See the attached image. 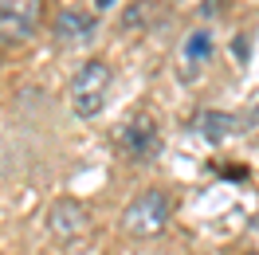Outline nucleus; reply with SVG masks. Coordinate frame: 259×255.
<instances>
[{"mask_svg": "<svg viewBox=\"0 0 259 255\" xmlns=\"http://www.w3.org/2000/svg\"><path fill=\"white\" fill-rule=\"evenodd\" d=\"M98 4H110V0H98Z\"/></svg>", "mask_w": 259, "mask_h": 255, "instance_id": "9", "label": "nucleus"}, {"mask_svg": "<svg viewBox=\"0 0 259 255\" xmlns=\"http://www.w3.org/2000/svg\"><path fill=\"white\" fill-rule=\"evenodd\" d=\"M118 142L126 149L134 161H153L157 157V149H161V138H157V122L149 118V114H138V118H130L122 134H118Z\"/></svg>", "mask_w": 259, "mask_h": 255, "instance_id": "5", "label": "nucleus"}, {"mask_svg": "<svg viewBox=\"0 0 259 255\" xmlns=\"http://www.w3.org/2000/svg\"><path fill=\"white\" fill-rule=\"evenodd\" d=\"M35 28V4L32 0H0V48L24 44Z\"/></svg>", "mask_w": 259, "mask_h": 255, "instance_id": "3", "label": "nucleus"}, {"mask_svg": "<svg viewBox=\"0 0 259 255\" xmlns=\"http://www.w3.org/2000/svg\"><path fill=\"white\" fill-rule=\"evenodd\" d=\"M185 55H189V59H196V63H200V59H208V55H212V39H208V32H193V35H189Z\"/></svg>", "mask_w": 259, "mask_h": 255, "instance_id": "8", "label": "nucleus"}, {"mask_svg": "<svg viewBox=\"0 0 259 255\" xmlns=\"http://www.w3.org/2000/svg\"><path fill=\"white\" fill-rule=\"evenodd\" d=\"M169 224V196L161 189H146L138 192L130 208L122 212V228H126L130 236L138 239H149V236H161V228Z\"/></svg>", "mask_w": 259, "mask_h": 255, "instance_id": "2", "label": "nucleus"}, {"mask_svg": "<svg viewBox=\"0 0 259 255\" xmlns=\"http://www.w3.org/2000/svg\"><path fill=\"white\" fill-rule=\"evenodd\" d=\"M106 91H110V67L102 59H87V63L75 71V79L67 87V98H71V110L79 118H95L106 102Z\"/></svg>", "mask_w": 259, "mask_h": 255, "instance_id": "1", "label": "nucleus"}, {"mask_svg": "<svg viewBox=\"0 0 259 255\" xmlns=\"http://www.w3.org/2000/svg\"><path fill=\"white\" fill-rule=\"evenodd\" d=\"M87 228H91V212H87L82 200H75V196H59V200L48 208V232L55 239H79Z\"/></svg>", "mask_w": 259, "mask_h": 255, "instance_id": "4", "label": "nucleus"}, {"mask_svg": "<svg viewBox=\"0 0 259 255\" xmlns=\"http://www.w3.org/2000/svg\"><path fill=\"white\" fill-rule=\"evenodd\" d=\"M232 114H220V110H208L200 118V130H204V138L208 142H224V134H232Z\"/></svg>", "mask_w": 259, "mask_h": 255, "instance_id": "7", "label": "nucleus"}, {"mask_svg": "<svg viewBox=\"0 0 259 255\" xmlns=\"http://www.w3.org/2000/svg\"><path fill=\"white\" fill-rule=\"evenodd\" d=\"M55 35H59V39H91V35H95V20L75 12V8H63V12L55 16Z\"/></svg>", "mask_w": 259, "mask_h": 255, "instance_id": "6", "label": "nucleus"}]
</instances>
